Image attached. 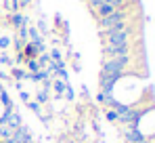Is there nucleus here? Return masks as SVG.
<instances>
[{
  "instance_id": "nucleus-7",
  "label": "nucleus",
  "mask_w": 155,
  "mask_h": 143,
  "mask_svg": "<svg viewBox=\"0 0 155 143\" xmlns=\"http://www.w3.org/2000/svg\"><path fill=\"white\" fill-rule=\"evenodd\" d=\"M86 2H90V0H86Z\"/></svg>"
},
{
  "instance_id": "nucleus-6",
  "label": "nucleus",
  "mask_w": 155,
  "mask_h": 143,
  "mask_svg": "<svg viewBox=\"0 0 155 143\" xmlns=\"http://www.w3.org/2000/svg\"><path fill=\"white\" fill-rule=\"evenodd\" d=\"M0 143H6V141H0Z\"/></svg>"
},
{
  "instance_id": "nucleus-2",
  "label": "nucleus",
  "mask_w": 155,
  "mask_h": 143,
  "mask_svg": "<svg viewBox=\"0 0 155 143\" xmlns=\"http://www.w3.org/2000/svg\"><path fill=\"white\" fill-rule=\"evenodd\" d=\"M130 23V11L128 6L107 15L103 19H97V25H99V32H109V30H115V27H124V25Z\"/></svg>"
},
{
  "instance_id": "nucleus-4",
  "label": "nucleus",
  "mask_w": 155,
  "mask_h": 143,
  "mask_svg": "<svg viewBox=\"0 0 155 143\" xmlns=\"http://www.w3.org/2000/svg\"><path fill=\"white\" fill-rule=\"evenodd\" d=\"M4 9L11 11V13H17L19 11V0H4Z\"/></svg>"
},
{
  "instance_id": "nucleus-1",
  "label": "nucleus",
  "mask_w": 155,
  "mask_h": 143,
  "mask_svg": "<svg viewBox=\"0 0 155 143\" xmlns=\"http://www.w3.org/2000/svg\"><path fill=\"white\" fill-rule=\"evenodd\" d=\"M132 36H134V25L128 23L124 27H115L109 32H101V40L103 47H120V44H132Z\"/></svg>"
},
{
  "instance_id": "nucleus-3",
  "label": "nucleus",
  "mask_w": 155,
  "mask_h": 143,
  "mask_svg": "<svg viewBox=\"0 0 155 143\" xmlns=\"http://www.w3.org/2000/svg\"><path fill=\"white\" fill-rule=\"evenodd\" d=\"M11 23L15 25V27H21V25L25 23V17H23L21 13H13V15H11Z\"/></svg>"
},
{
  "instance_id": "nucleus-5",
  "label": "nucleus",
  "mask_w": 155,
  "mask_h": 143,
  "mask_svg": "<svg viewBox=\"0 0 155 143\" xmlns=\"http://www.w3.org/2000/svg\"><path fill=\"white\" fill-rule=\"evenodd\" d=\"M4 116H6V107H4V103L0 101V120L4 118Z\"/></svg>"
}]
</instances>
